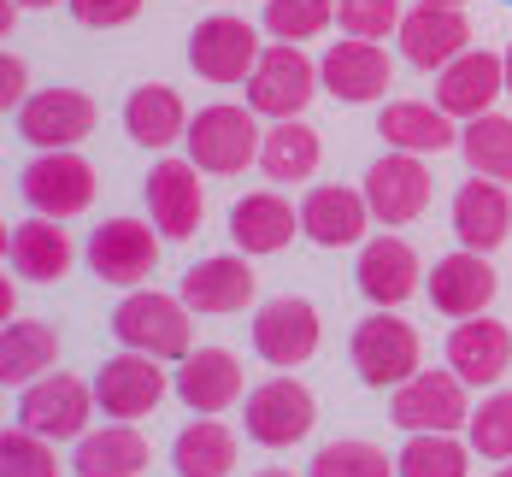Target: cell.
Wrapping results in <instances>:
<instances>
[{
	"mask_svg": "<svg viewBox=\"0 0 512 477\" xmlns=\"http://www.w3.org/2000/svg\"><path fill=\"white\" fill-rule=\"evenodd\" d=\"M112 336L136 354H154V360H189L195 354V324H189V301L177 295H159V289H136L118 301L112 313Z\"/></svg>",
	"mask_w": 512,
	"mask_h": 477,
	"instance_id": "cell-1",
	"label": "cell"
},
{
	"mask_svg": "<svg viewBox=\"0 0 512 477\" xmlns=\"http://www.w3.org/2000/svg\"><path fill=\"white\" fill-rule=\"evenodd\" d=\"M183 148L189 159L212 171V177H236V171H248L265 148V130H259V112L254 106H201L195 118H189V136H183Z\"/></svg>",
	"mask_w": 512,
	"mask_h": 477,
	"instance_id": "cell-2",
	"label": "cell"
},
{
	"mask_svg": "<svg viewBox=\"0 0 512 477\" xmlns=\"http://www.w3.org/2000/svg\"><path fill=\"white\" fill-rule=\"evenodd\" d=\"M424 360V342L395 307H377L354 324V371L365 389H401Z\"/></svg>",
	"mask_w": 512,
	"mask_h": 477,
	"instance_id": "cell-3",
	"label": "cell"
},
{
	"mask_svg": "<svg viewBox=\"0 0 512 477\" xmlns=\"http://www.w3.org/2000/svg\"><path fill=\"white\" fill-rule=\"evenodd\" d=\"M318 89H324V77L301 53V42H271L248 77V106L259 118H301Z\"/></svg>",
	"mask_w": 512,
	"mask_h": 477,
	"instance_id": "cell-4",
	"label": "cell"
},
{
	"mask_svg": "<svg viewBox=\"0 0 512 477\" xmlns=\"http://www.w3.org/2000/svg\"><path fill=\"white\" fill-rule=\"evenodd\" d=\"M95 407H101V401H95V383H83V377H71V371H48V377L24 383V395H18V424L42 430L48 442H77V436H89Z\"/></svg>",
	"mask_w": 512,
	"mask_h": 477,
	"instance_id": "cell-5",
	"label": "cell"
},
{
	"mask_svg": "<svg viewBox=\"0 0 512 477\" xmlns=\"http://www.w3.org/2000/svg\"><path fill=\"white\" fill-rule=\"evenodd\" d=\"M18 189H24V201L42 218H77V212L95 207V165L77 148H42L24 165Z\"/></svg>",
	"mask_w": 512,
	"mask_h": 477,
	"instance_id": "cell-6",
	"label": "cell"
},
{
	"mask_svg": "<svg viewBox=\"0 0 512 477\" xmlns=\"http://www.w3.org/2000/svg\"><path fill=\"white\" fill-rule=\"evenodd\" d=\"M465 383L460 371H412L407 383L395 389V401H389V419L401 424L407 436L418 430H465L471 424V401H465Z\"/></svg>",
	"mask_w": 512,
	"mask_h": 477,
	"instance_id": "cell-7",
	"label": "cell"
},
{
	"mask_svg": "<svg viewBox=\"0 0 512 477\" xmlns=\"http://www.w3.org/2000/svg\"><path fill=\"white\" fill-rule=\"evenodd\" d=\"M242 419H248V436L259 448H295L318 424V401H312V389L301 377H271V383L248 389Z\"/></svg>",
	"mask_w": 512,
	"mask_h": 477,
	"instance_id": "cell-8",
	"label": "cell"
},
{
	"mask_svg": "<svg viewBox=\"0 0 512 477\" xmlns=\"http://www.w3.org/2000/svg\"><path fill=\"white\" fill-rule=\"evenodd\" d=\"M318 336H324V324H318V307L307 295H277L254 313V354L277 371L307 366L318 354Z\"/></svg>",
	"mask_w": 512,
	"mask_h": 477,
	"instance_id": "cell-9",
	"label": "cell"
},
{
	"mask_svg": "<svg viewBox=\"0 0 512 477\" xmlns=\"http://www.w3.org/2000/svg\"><path fill=\"white\" fill-rule=\"evenodd\" d=\"M259 53H265L259 48V30L248 18H236V12H212L189 36V65L201 71L206 83H248Z\"/></svg>",
	"mask_w": 512,
	"mask_h": 477,
	"instance_id": "cell-10",
	"label": "cell"
},
{
	"mask_svg": "<svg viewBox=\"0 0 512 477\" xmlns=\"http://www.w3.org/2000/svg\"><path fill=\"white\" fill-rule=\"evenodd\" d=\"M159 224H142V218H106L101 230L89 236V271L106 277L112 289H136L148 283L159 265Z\"/></svg>",
	"mask_w": 512,
	"mask_h": 477,
	"instance_id": "cell-11",
	"label": "cell"
},
{
	"mask_svg": "<svg viewBox=\"0 0 512 477\" xmlns=\"http://www.w3.org/2000/svg\"><path fill=\"white\" fill-rule=\"evenodd\" d=\"M165 360L154 354H136V348H124V354H112L101 371H95V401H101L106 419H148L159 401H165V389H171V377H165Z\"/></svg>",
	"mask_w": 512,
	"mask_h": 477,
	"instance_id": "cell-12",
	"label": "cell"
},
{
	"mask_svg": "<svg viewBox=\"0 0 512 477\" xmlns=\"http://www.w3.org/2000/svg\"><path fill=\"white\" fill-rule=\"evenodd\" d=\"M365 201H371V218L389 224V230L412 224L418 212L430 207V171H424V154L389 148V154L365 171Z\"/></svg>",
	"mask_w": 512,
	"mask_h": 477,
	"instance_id": "cell-13",
	"label": "cell"
},
{
	"mask_svg": "<svg viewBox=\"0 0 512 477\" xmlns=\"http://www.w3.org/2000/svg\"><path fill=\"white\" fill-rule=\"evenodd\" d=\"M148 212L165 242H189L206 218V189L195 159H159L148 171Z\"/></svg>",
	"mask_w": 512,
	"mask_h": 477,
	"instance_id": "cell-14",
	"label": "cell"
},
{
	"mask_svg": "<svg viewBox=\"0 0 512 477\" xmlns=\"http://www.w3.org/2000/svg\"><path fill=\"white\" fill-rule=\"evenodd\" d=\"M95 101L83 89H42L18 106V136L30 148H77L95 136Z\"/></svg>",
	"mask_w": 512,
	"mask_h": 477,
	"instance_id": "cell-15",
	"label": "cell"
},
{
	"mask_svg": "<svg viewBox=\"0 0 512 477\" xmlns=\"http://www.w3.org/2000/svg\"><path fill=\"white\" fill-rule=\"evenodd\" d=\"M395 36H401L407 65L442 71V65H454L471 48V18H465V6H424V0H412Z\"/></svg>",
	"mask_w": 512,
	"mask_h": 477,
	"instance_id": "cell-16",
	"label": "cell"
},
{
	"mask_svg": "<svg viewBox=\"0 0 512 477\" xmlns=\"http://www.w3.org/2000/svg\"><path fill=\"white\" fill-rule=\"evenodd\" d=\"M495 95H507V53H489V48H465L454 65L436 71V106L454 112V118H483Z\"/></svg>",
	"mask_w": 512,
	"mask_h": 477,
	"instance_id": "cell-17",
	"label": "cell"
},
{
	"mask_svg": "<svg viewBox=\"0 0 512 477\" xmlns=\"http://www.w3.org/2000/svg\"><path fill=\"white\" fill-rule=\"evenodd\" d=\"M318 77H324V95H336V101H348V106H365L395 83V65H389L383 42L348 36V42H330V53L318 59Z\"/></svg>",
	"mask_w": 512,
	"mask_h": 477,
	"instance_id": "cell-18",
	"label": "cell"
},
{
	"mask_svg": "<svg viewBox=\"0 0 512 477\" xmlns=\"http://www.w3.org/2000/svg\"><path fill=\"white\" fill-rule=\"evenodd\" d=\"M259 295L254 254H212L183 271V301L189 313H248Z\"/></svg>",
	"mask_w": 512,
	"mask_h": 477,
	"instance_id": "cell-19",
	"label": "cell"
},
{
	"mask_svg": "<svg viewBox=\"0 0 512 477\" xmlns=\"http://www.w3.org/2000/svg\"><path fill=\"white\" fill-rule=\"evenodd\" d=\"M430 307L448 318H477L489 313V301H495V289H501V277H495V265L483 260L477 248H460V254H448V260H436L430 271Z\"/></svg>",
	"mask_w": 512,
	"mask_h": 477,
	"instance_id": "cell-20",
	"label": "cell"
},
{
	"mask_svg": "<svg viewBox=\"0 0 512 477\" xmlns=\"http://www.w3.org/2000/svg\"><path fill=\"white\" fill-rule=\"evenodd\" d=\"M301 230H307L318 248H354V242H365V230H371L365 189H348V183H318V189H307Z\"/></svg>",
	"mask_w": 512,
	"mask_h": 477,
	"instance_id": "cell-21",
	"label": "cell"
},
{
	"mask_svg": "<svg viewBox=\"0 0 512 477\" xmlns=\"http://www.w3.org/2000/svg\"><path fill=\"white\" fill-rule=\"evenodd\" d=\"M448 366L460 371L471 389H489L512 371V330L501 318L477 313V318H460L454 336H448Z\"/></svg>",
	"mask_w": 512,
	"mask_h": 477,
	"instance_id": "cell-22",
	"label": "cell"
},
{
	"mask_svg": "<svg viewBox=\"0 0 512 477\" xmlns=\"http://www.w3.org/2000/svg\"><path fill=\"white\" fill-rule=\"evenodd\" d=\"M454 236H460V248H477V254L501 248V242L512 236V195H507V183H495V177H477V171H471V183H460V195H454Z\"/></svg>",
	"mask_w": 512,
	"mask_h": 477,
	"instance_id": "cell-23",
	"label": "cell"
},
{
	"mask_svg": "<svg viewBox=\"0 0 512 477\" xmlns=\"http://www.w3.org/2000/svg\"><path fill=\"white\" fill-rule=\"evenodd\" d=\"M359 295L371 301V307H401V301H412L418 295V254H412V242H401V236H377V242H365L359 248Z\"/></svg>",
	"mask_w": 512,
	"mask_h": 477,
	"instance_id": "cell-24",
	"label": "cell"
},
{
	"mask_svg": "<svg viewBox=\"0 0 512 477\" xmlns=\"http://www.w3.org/2000/svg\"><path fill=\"white\" fill-rule=\"evenodd\" d=\"M177 395L189 413H206L218 419L224 407L242 401V360L230 348H195L183 366H177Z\"/></svg>",
	"mask_w": 512,
	"mask_h": 477,
	"instance_id": "cell-25",
	"label": "cell"
},
{
	"mask_svg": "<svg viewBox=\"0 0 512 477\" xmlns=\"http://www.w3.org/2000/svg\"><path fill=\"white\" fill-rule=\"evenodd\" d=\"M377 136L401 154H448L460 148L454 112H442L436 101H389L377 112Z\"/></svg>",
	"mask_w": 512,
	"mask_h": 477,
	"instance_id": "cell-26",
	"label": "cell"
},
{
	"mask_svg": "<svg viewBox=\"0 0 512 477\" xmlns=\"http://www.w3.org/2000/svg\"><path fill=\"white\" fill-rule=\"evenodd\" d=\"M295 224H301V212L289 207L283 195H271V189H254V195H242L236 207H230V242L242 248V254H283L289 242H295Z\"/></svg>",
	"mask_w": 512,
	"mask_h": 477,
	"instance_id": "cell-27",
	"label": "cell"
},
{
	"mask_svg": "<svg viewBox=\"0 0 512 477\" xmlns=\"http://www.w3.org/2000/svg\"><path fill=\"white\" fill-rule=\"evenodd\" d=\"M65 218H24V224H12V236H6V260L18 277H30V283H53V277H65L71 260H77V248H71V236L59 230Z\"/></svg>",
	"mask_w": 512,
	"mask_h": 477,
	"instance_id": "cell-28",
	"label": "cell"
},
{
	"mask_svg": "<svg viewBox=\"0 0 512 477\" xmlns=\"http://www.w3.org/2000/svg\"><path fill=\"white\" fill-rule=\"evenodd\" d=\"M77 477H142L154 466V448L136 424H106V430H89L77 436Z\"/></svg>",
	"mask_w": 512,
	"mask_h": 477,
	"instance_id": "cell-29",
	"label": "cell"
},
{
	"mask_svg": "<svg viewBox=\"0 0 512 477\" xmlns=\"http://www.w3.org/2000/svg\"><path fill=\"white\" fill-rule=\"evenodd\" d=\"M124 130H130V142H142L154 154L159 148H177L189 136V106H183V95L171 83H142L124 101Z\"/></svg>",
	"mask_w": 512,
	"mask_h": 477,
	"instance_id": "cell-30",
	"label": "cell"
},
{
	"mask_svg": "<svg viewBox=\"0 0 512 477\" xmlns=\"http://www.w3.org/2000/svg\"><path fill=\"white\" fill-rule=\"evenodd\" d=\"M318 159H324V142H318V130H312L307 118H277V124L265 130L259 171H265L271 183H307L312 171H318Z\"/></svg>",
	"mask_w": 512,
	"mask_h": 477,
	"instance_id": "cell-31",
	"label": "cell"
},
{
	"mask_svg": "<svg viewBox=\"0 0 512 477\" xmlns=\"http://www.w3.org/2000/svg\"><path fill=\"white\" fill-rule=\"evenodd\" d=\"M236 430L218 419H195L189 430H177V442H171V466L177 477H230L236 472Z\"/></svg>",
	"mask_w": 512,
	"mask_h": 477,
	"instance_id": "cell-32",
	"label": "cell"
},
{
	"mask_svg": "<svg viewBox=\"0 0 512 477\" xmlns=\"http://www.w3.org/2000/svg\"><path fill=\"white\" fill-rule=\"evenodd\" d=\"M53 354H59V336L42 318H6V336H0V377L6 383H36L48 377Z\"/></svg>",
	"mask_w": 512,
	"mask_h": 477,
	"instance_id": "cell-33",
	"label": "cell"
},
{
	"mask_svg": "<svg viewBox=\"0 0 512 477\" xmlns=\"http://www.w3.org/2000/svg\"><path fill=\"white\" fill-rule=\"evenodd\" d=\"M395 466H401V477H465L471 472V442H460L454 430H418L395 454Z\"/></svg>",
	"mask_w": 512,
	"mask_h": 477,
	"instance_id": "cell-34",
	"label": "cell"
},
{
	"mask_svg": "<svg viewBox=\"0 0 512 477\" xmlns=\"http://www.w3.org/2000/svg\"><path fill=\"white\" fill-rule=\"evenodd\" d=\"M460 154L477 177H495V183H512V118L501 112H483L460 130Z\"/></svg>",
	"mask_w": 512,
	"mask_h": 477,
	"instance_id": "cell-35",
	"label": "cell"
},
{
	"mask_svg": "<svg viewBox=\"0 0 512 477\" xmlns=\"http://www.w3.org/2000/svg\"><path fill=\"white\" fill-rule=\"evenodd\" d=\"M312 477H401V466L377 448V442H324L318 454H312Z\"/></svg>",
	"mask_w": 512,
	"mask_h": 477,
	"instance_id": "cell-36",
	"label": "cell"
},
{
	"mask_svg": "<svg viewBox=\"0 0 512 477\" xmlns=\"http://www.w3.org/2000/svg\"><path fill=\"white\" fill-rule=\"evenodd\" d=\"M465 442L477 460H512V389H495L483 407H471Z\"/></svg>",
	"mask_w": 512,
	"mask_h": 477,
	"instance_id": "cell-37",
	"label": "cell"
},
{
	"mask_svg": "<svg viewBox=\"0 0 512 477\" xmlns=\"http://www.w3.org/2000/svg\"><path fill=\"white\" fill-rule=\"evenodd\" d=\"M336 24V0H265L271 42H312Z\"/></svg>",
	"mask_w": 512,
	"mask_h": 477,
	"instance_id": "cell-38",
	"label": "cell"
},
{
	"mask_svg": "<svg viewBox=\"0 0 512 477\" xmlns=\"http://www.w3.org/2000/svg\"><path fill=\"white\" fill-rule=\"evenodd\" d=\"M0 477H59V454L42 430L30 424H6L0 436Z\"/></svg>",
	"mask_w": 512,
	"mask_h": 477,
	"instance_id": "cell-39",
	"label": "cell"
},
{
	"mask_svg": "<svg viewBox=\"0 0 512 477\" xmlns=\"http://www.w3.org/2000/svg\"><path fill=\"white\" fill-rule=\"evenodd\" d=\"M407 6L401 0H336V24L359 42H383L389 30H401Z\"/></svg>",
	"mask_w": 512,
	"mask_h": 477,
	"instance_id": "cell-40",
	"label": "cell"
},
{
	"mask_svg": "<svg viewBox=\"0 0 512 477\" xmlns=\"http://www.w3.org/2000/svg\"><path fill=\"white\" fill-rule=\"evenodd\" d=\"M65 6H71V18L89 24V30H118V24H130V18L142 12V0H65Z\"/></svg>",
	"mask_w": 512,
	"mask_h": 477,
	"instance_id": "cell-41",
	"label": "cell"
},
{
	"mask_svg": "<svg viewBox=\"0 0 512 477\" xmlns=\"http://www.w3.org/2000/svg\"><path fill=\"white\" fill-rule=\"evenodd\" d=\"M24 89H30V71H24V59H18V53H6V59H0V106H6V112H12V106H24V101H30Z\"/></svg>",
	"mask_w": 512,
	"mask_h": 477,
	"instance_id": "cell-42",
	"label": "cell"
},
{
	"mask_svg": "<svg viewBox=\"0 0 512 477\" xmlns=\"http://www.w3.org/2000/svg\"><path fill=\"white\" fill-rule=\"evenodd\" d=\"M18 6H30V12H42V6H59V0H18Z\"/></svg>",
	"mask_w": 512,
	"mask_h": 477,
	"instance_id": "cell-43",
	"label": "cell"
},
{
	"mask_svg": "<svg viewBox=\"0 0 512 477\" xmlns=\"http://www.w3.org/2000/svg\"><path fill=\"white\" fill-rule=\"evenodd\" d=\"M259 477H295V472H283V466H265V472H259Z\"/></svg>",
	"mask_w": 512,
	"mask_h": 477,
	"instance_id": "cell-44",
	"label": "cell"
},
{
	"mask_svg": "<svg viewBox=\"0 0 512 477\" xmlns=\"http://www.w3.org/2000/svg\"><path fill=\"white\" fill-rule=\"evenodd\" d=\"M424 6H465V0H424Z\"/></svg>",
	"mask_w": 512,
	"mask_h": 477,
	"instance_id": "cell-45",
	"label": "cell"
},
{
	"mask_svg": "<svg viewBox=\"0 0 512 477\" xmlns=\"http://www.w3.org/2000/svg\"><path fill=\"white\" fill-rule=\"evenodd\" d=\"M507 95H512V48H507Z\"/></svg>",
	"mask_w": 512,
	"mask_h": 477,
	"instance_id": "cell-46",
	"label": "cell"
},
{
	"mask_svg": "<svg viewBox=\"0 0 512 477\" xmlns=\"http://www.w3.org/2000/svg\"><path fill=\"white\" fill-rule=\"evenodd\" d=\"M495 477H512V460H507V466H501V472H495Z\"/></svg>",
	"mask_w": 512,
	"mask_h": 477,
	"instance_id": "cell-47",
	"label": "cell"
},
{
	"mask_svg": "<svg viewBox=\"0 0 512 477\" xmlns=\"http://www.w3.org/2000/svg\"><path fill=\"white\" fill-rule=\"evenodd\" d=\"M507 6H512V0H507Z\"/></svg>",
	"mask_w": 512,
	"mask_h": 477,
	"instance_id": "cell-48",
	"label": "cell"
}]
</instances>
